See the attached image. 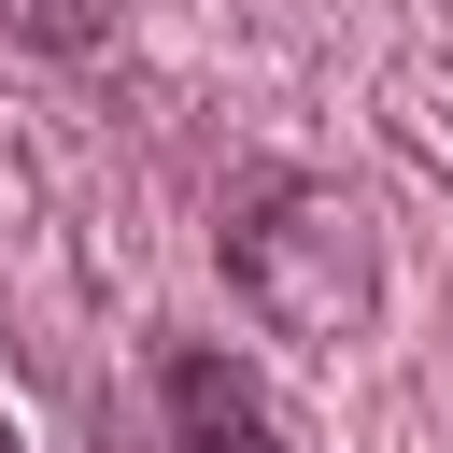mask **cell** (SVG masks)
Masks as SVG:
<instances>
[{
    "mask_svg": "<svg viewBox=\"0 0 453 453\" xmlns=\"http://www.w3.org/2000/svg\"><path fill=\"white\" fill-rule=\"evenodd\" d=\"M226 255H241V297L283 340H354L368 326V212L340 184H269L226 226Z\"/></svg>",
    "mask_w": 453,
    "mask_h": 453,
    "instance_id": "1",
    "label": "cell"
},
{
    "mask_svg": "<svg viewBox=\"0 0 453 453\" xmlns=\"http://www.w3.org/2000/svg\"><path fill=\"white\" fill-rule=\"evenodd\" d=\"M113 14H127V0H0V28H14V42H57V57H71V42H99Z\"/></svg>",
    "mask_w": 453,
    "mask_h": 453,
    "instance_id": "3",
    "label": "cell"
},
{
    "mask_svg": "<svg viewBox=\"0 0 453 453\" xmlns=\"http://www.w3.org/2000/svg\"><path fill=\"white\" fill-rule=\"evenodd\" d=\"M170 425H184V453H297V425L269 411V382L241 354H170Z\"/></svg>",
    "mask_w": 453,
    "mask_h": 453,
    "instance_id": "2",
    "label": "cell"
},
{
    "mask_svg": "<svg viewBox=\"0 0 453 453\" xmlns=\"http://www.w3.org/2000/svg\"><path fill=\"white\" fill-rule=\"evenodd\" d=\"M0 453H28V439H14V411H0Z\"/></svg>",
    "mask_w": 453,
    "mask_h": 453,
    "instance_id": "4",
    "label": "cell"
}]
</instances>
